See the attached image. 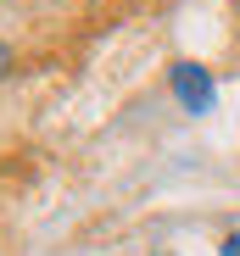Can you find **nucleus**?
I'll use <instances>...</instances> for the list:
<instances>
[{"instance_id": "nucleus-1", "label": "nucleus", "mask_w": 240, "mask_h": 256, "mask_svg": "<svg viewBox=\"0 0 240 256\" xmlns=\"http://www.w3.org/2000/svg\"><path fill=\"white\" fill-rule=\"evenodd\" d=\"M168 84H173V100L184 106V112H212V100H218V90H212V72L201 67V62H173L168 67Z\"/></svg>"}, {"instance_id": "nucleus-2", "label": "nucleus", "mask_w": 240, "mask_h": 256, "mask_svg": "<svg viewBox=\"0 0 240 256\" xmlns=\"http://www.w3.org/2000/svg\"><path fill=\"white\" fill-rule=\"evenodd\" d=\"M12 72V45H0V78Z\"/></svg>"}, {"instance_id": "nucleus-3", "label": "nucleus", "mask_w": 240, "mask_h": 256, "mask_svg": "<svg viewBox=\"0 0 240 256\" xmlns=\"http://www.w3.org/2000/svg\"><path fill=\"white\" fill-rule=\"evenodd\" d=\"M223 256H240V234H229V240H223Z\"/></svg>"}, {"instance_id": "nucleus-4", "label": "nucleus", "mask_w": 240, "mask_h": 256, "mask_svg": "<svg viewBox=\"0 0 240 256\" xmlns=\"http://www.w3.org/2000/svg\"><path fill=\"white\" fill-rule=\"evenodd\" d=\"M234 12H240V0H234Z\"/></svg>"}]
</instances>
